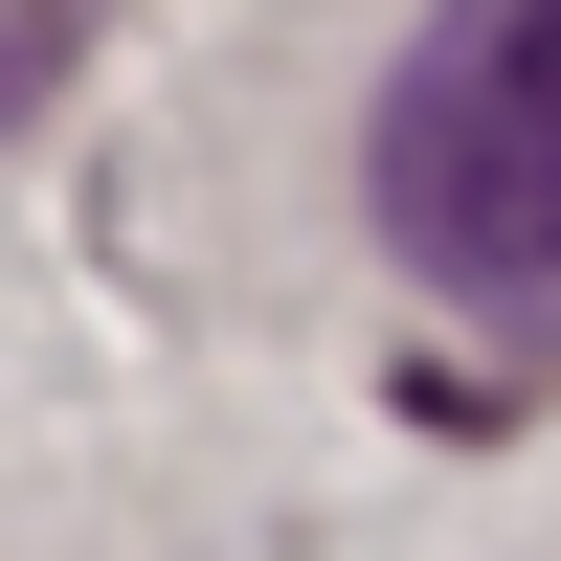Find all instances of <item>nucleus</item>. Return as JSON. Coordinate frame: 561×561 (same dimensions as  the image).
Wrapping results in <instances>:
<instances>
[{
	"instance_id": "obj_2",
	"label": "nucleus",
	"mask_w": 561,
	"mask_h": 561,
	"mask_svg": "<svg viewBox=\"0 0 561 561\" xmlns=\"http://www.w3.org/2000/svg\"><path fill=\"white\" fill-rule=\"evenodd\" d=\"M68 68H90V0H0V135H23Z\"/></svg>"
},
{
	"instance_id": "obj_1",
	"label": "nucleus",
	"mask_w": 561,
	"mask_h": 561,
	"mask_svg": "<svg viewBox=\"0 0 561 561\" xmlns=\"http://www.w3.org/2000/svg\"><path fill=\"white\" fill-rule=\"evenodd\" d=\"M359 180H382V248L449 314L561 359V0H427V45L382 68Z\"/></svg>"
}]
</instances>
